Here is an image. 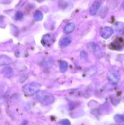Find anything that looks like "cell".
<instances>
[{
    "instance_id": "1",
    "label": "cell",
    "mask_w": 124,
    "mask_h": 125,
    "mask_svg": "<svg viewBox=\"0 0 124 125\" xmlns=\"http://www.w3.org/2000/svg\"><path fill=\"white\" fill-rule=\"evenodd\" d=\"M36 98L41 103L44 105H49L53 103L55 101V97L52 94L45 92H38Z\"/></svg>"
},
{
    "instance_id": "12",
    "label": "cell",
    "mask_w": 124,
    "mask_h": 125,
    "mask_svg": "<svg viewBox=\"0 0 124 125\" xmlns=\"http://www.w3.org/2000/svg\"><path fill=\"white\" fill-rule=\"evenodd\" d=\"M97 67H91L90 68H89L88 70V71L86 72V76L89 77V78H91L93 76H94L95 74L97 73Z\"/></svg>"
},
{
    "instance_id": "10",
    "label": "cell",
    "mask_w": 124,
    "mask_h": 125,
    "mask_svg": "<svg viewBox=\"0 0 124 125\" xmlns=\"http://www.w3.org/2000/svg\"><path fill=\"white\" fill-rule=\"evenodd\" d=\"M74 29H75V24L74 23H69L64 28L63 32L64 34H70L74 31Z\"/></svg>"
},
{
    "instance_id": "4",
    "label": "cell",
    "mask_w": 124,
    "mask_h": 125,
    "mask_svg": "<svg viewBox=\"0 0 124 125\" xmlns=\"http://www.w3.org/2000/svg\"><path fill=\"white\" fill-rule=\"evenodd\" d=\"M107 78L111 84L113 85H117L119 84L120 80V74L116 71L112 70L108 72L107 74Z\"/></svg>"
},
{
    "instance_id": "19",
    "label": "cell",
    "mask_w": 124,
    "mask_h": 125,
    "mask_svg": "<svg viewBox=\"0 0 124 125\" xmlns=\"http://www.w3.org/2000/svg\"><path fill=\"white\" fill-rule=\"evenodd\" d=\"M80 56H81V57L83 59H87L88 58V54L85 51L83 50V51H81V53H80Z\"/></svg>"
},
{
    "instance_id": "20",
    "label": "cell",
    "mask_w": 124,
    "mask_h": 125,
    "mask_svg": "<svg viewBox=\"0 0 124 125\" xmlns=\"http://www.w3.org/2000/svg\"><path fill=\"white\" fill-rule=\"evenodd\" d=\"M62 125H71V123L68 120H63L61 122Z\"/></svg>"
},
{
    "instance_id": "5",
    "label": "cell",
    "mask_w": 124,
    "mask_h": 125,
    "mask_svg": "<svg viewBox=\"0 0 124 125\" xmlns=\"http://www.w3.org/2000/svg\"><path fill=\"white\" fill-rule=\"evenodd\" d=\"M55 37L53 34H47L43 37L41 43L44 46H50L54 43Z\"/></svg>"
},
{
    "instance_id": "11",
    "label": "cell",
    "mask_w": 124,
    "mask_h": 125,
    "mask_svg": "<svg viewBox=\"0 0 124 125\" xmlns=\"http://www.w3.org/2000/svg\"><path fill=\"white\" fill-rule=\"evenodd\" d=\"M72 40L70 37H63L62 39H60L59 42L60 45L62 47H66V46H68L69 44L71 43Z\"/></svg>"
},
{
    "instance_id": "7",
    "label": "cell",
    "mask_w": 124,
    "mask_h": 125,
    "mask_svg": "<svg viewBox=\"0 0 124 125\" xmlns=\"http://www.w3.org/2000/svg\"><path fill=\"white\" fill-rule=\"evenodd\" d=\"M101 6V2L100 0H96L94 2L92 3V6L90 7V14L91 15L94 16L96 15V13L98 12V9H99L100 7Z\"/></svg>"
},
{
    "instance_id": "3",
    "label": "cell",
    "mask_w": 124,
    "mask_h": 125,
    "mask_svg": "<svg viewBox=\"0 0 124 125\" xmlns=\"http://www.w3.org/2000/svg\"><path fill=\"white\" fill-rule=\"evenodd\" d=\"M88 48L89 51L93 53L96 58L100 59L103 56V50L97 43H95L94 42H89L88 44Z\"/></svg>"
},
{
    "instance_id": "8",
    "label": "cell",
    "mask_w": 124,
    "mask_h": 125,
    "mask_svg": "<svg viewBox=\"0 0 124 125\" xmlns=\"http://www.w3.org/2000/svg\"><path fill=\"white\" fill-rule=\"evenodd\" d=\"M54 64V60L51 57H46L41 62V65L43 68L46 69H49Z\"/></svg>"
},
{
    "instance_id": "14",
    "label": "cell",
    "mask_w": 124,
    "mask_h": 125,
    "mask_svg": "<svg viewBox=\"0 0 124 125\" xmlns=\"http://www.w3.org/2000/svg\"><path fill=\"white\" fill-rule=\"evenodd\" d=\"M34 18L35 21H39L42 20L43 18V14L40 10H36L34 13Z\"/></svg>"
},
{
    "instance_id": "16",
    "label": "cell",
    "mask_w": 124,
    "mask_h": 125,
    "mask_svg": "<svg viewBox=\"0 0 124 125\" xmlns=\"http://www.w3.org/2000/svg\"><path fill=\"white\" fill-rule=\"evenodd\" d=\"M117 24L115 26V30H116L117 32H120L124 31V24L122 23H117Z\"/></svg>"
},
{
    "instance_id": "2",
    "label": "cell",
    "mask_w": 124,
    "mask_h": 125,
    "mask_svg": "<svg viewBox=\"0 0 124 125\" xmlns=\"http://www.w3.org/2000/svg\"><path fill=\"white\" fill-rule=\"evenodd\" d=\"M40 87V84L36 82H33L24 85L22 90L26 95L28 96H32L38 92Z\"/></svg>"
},
{
    "instance_id": "17",
    "label": "cell",
    "mask_w": 124,
    "mask_h": 125,
    "mask_svg": "<svg viewBox=\"0 0 124 125\" xmlns=\"http://www.w3.org/2000/svg\"><path fill=\"white\" fill-rule=\"evenodd\" d=\"M15 18L17 20H20L23 18V13L21 12H17L15 16Z\"/></svg>"
},
{
    "instance_id": "13",
    "label": "cell",
    "mask_w": 124,
    "mask_h": 125,
    "mask_svg": "<svg viewBox=\"0 0 124 125\" xmlns=\"http://www.w3.org/2000/svg\"><path fill=\"white\" fill-rule=\"evenodd\" d=\"M2 73L5 74L7 76H10L13 74V68H11L10 67H4V68L2 69Z\"/></svg>"
},
{
    "instance_id": "15",
    "label": "cell",
    "mask_w": 124,
    "mask_h": 125,
    "mask_svg": "<svg viewBox=\"0 0 124 125\" xmlns=\"http://www.w3.org/2000/svg\"><path fill=\"white\" fill-rule=\"evenodd\" d=\"M68 69V63L66 61H62L60 64V70L62 73L66 72Z\"/></svg>"
},
{
    "instance_id": "21",
    "label": "cell",
    "mask_w": 124,
    "mask_h": 125,
    "mask_svg": "<svg viewBox=\"0 0 124 125\" xmlns=\"http://www.w3.org/2000/svg\"><path fill=\"white\" fill-rule=\"evenodd\" d=\"M122 8H123V9L124 10V2L122 3Z\"/></svg>"
},
{
    "instance_id": "6",
    "label": "cell",
    "mask_w": 124,
    "mask_h": 125,
    "mask_svg": "<svg viewBox=\"0 0 124 125\" xmlns=\"http://www.w3.org/2000/svg\"><path fill=\"white\" fill-rule=\"evenodd\" d=\"M114 33V30L109 26H105L101 28L100 35L103 39H108L112 36Z\"/></svg>"
},
{
    "instance_id": "9",
    "label": "cell",
    "mask_w": 124,
    "mask_h": 125,
    "mask_svg": "<svg viewBox=\"0 0 124 125\" xmlns=\"http://www.w3.org/2000/svg\"><path fill=\"white\" fill-rule=\"evenodd\" d=\"M12 62V60L9 57L6 56H0V66L7 65Z\"/></svg>"
},
{
    "instance_id": "18",
    "label": "cell",
    "mask_w": 124,
    "mask_h": 125,
    "mask_svg": "<svg viewBox=\"0 0 124 125\" xmlns=\"http://www.w3.org/2000/svg\"><path fill=\"white\" fill-rule=\"evenodd\" d=\"M115 120H116L117 122H124V115H117L115 117Z\"/></svg>"
}]
</instances>
